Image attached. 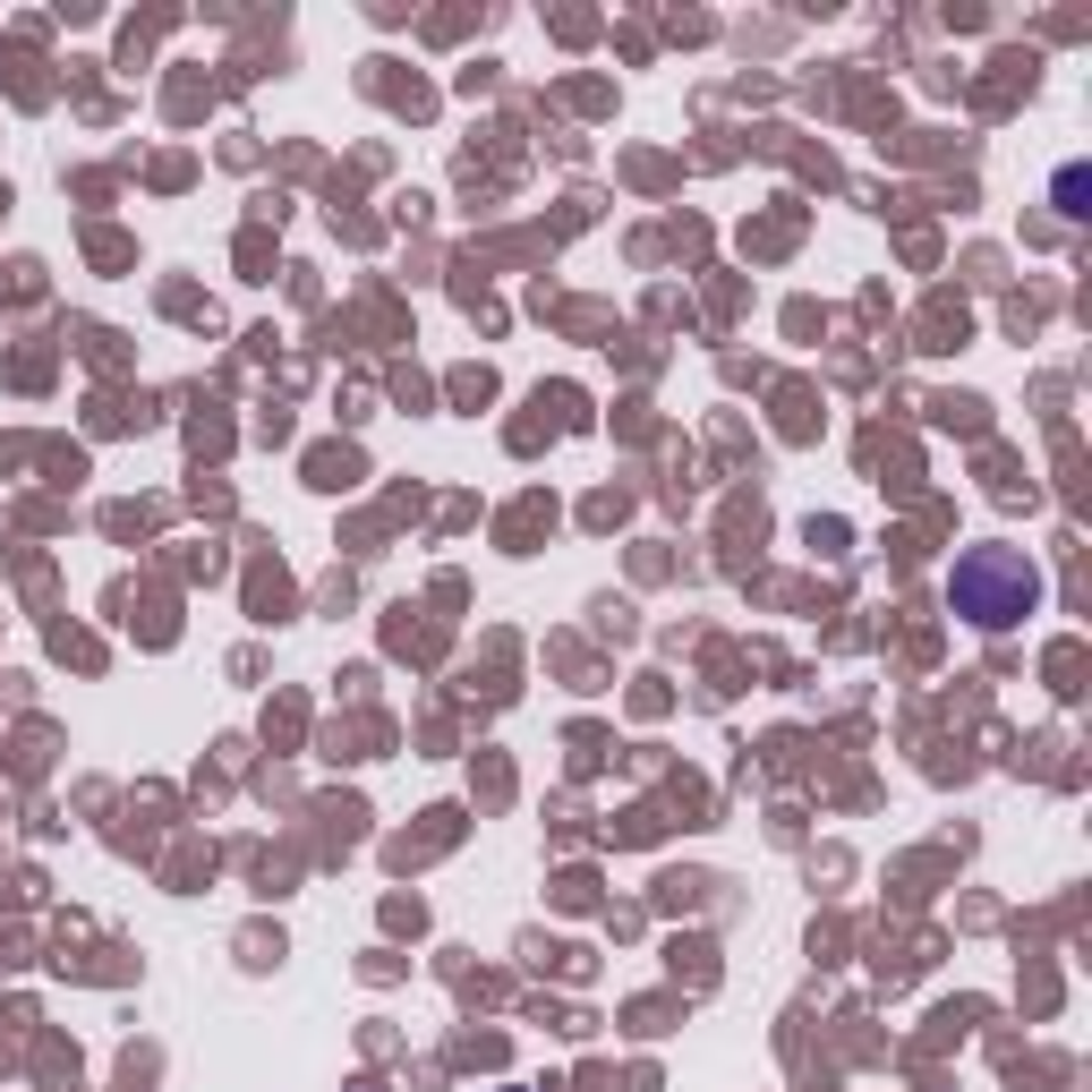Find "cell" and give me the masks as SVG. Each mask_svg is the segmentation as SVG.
Returning <instances> with one entry per match:
<instances>
[{
  "instance_id": "cell-1",
  "label": "cell",
  "mask_w": 1092,
  "mask_h": 1092,
  "mask_svg": "<svg viewBox=\"0 0 1092 1092\" xmlns=\"http://www.w3.org/2000/svg\"><path fill=\"white\" fill-rule=\"evenodd\" d=\"M948 598H956V614H973L982 632H1007V623H1025V614H1032L1041 580H1032L1025 555H1007V546H973V555H956Z\"/></svg>"
}]
</instances>
